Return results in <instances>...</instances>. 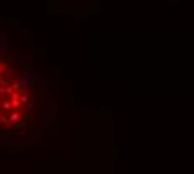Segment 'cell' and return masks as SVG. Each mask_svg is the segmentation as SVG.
Listing matches in <instances>:
<instances>
[{
  "instance_id": "1",
  "label": "cell",
  "mask_w": 194,
  "mask_h": 174,
  "mask_svg": "<svg viewBox=\"0 0 194 174\" xmlns=\"http://www.w3.org/2000/svg\"><path fill=\"white\" fill-rule=\"evenodd\" d=\"M30 114V92L15 67L0 55V131L22 127Z\"/></svg>"
}]
</instances>
